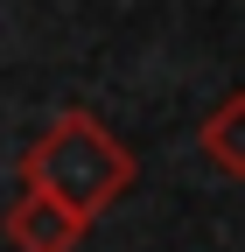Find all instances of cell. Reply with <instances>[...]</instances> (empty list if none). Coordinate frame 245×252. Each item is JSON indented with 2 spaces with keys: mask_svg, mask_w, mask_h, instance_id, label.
<instances>
[{
  "mask_svg": "<svg viewBox=\"0 0 245 252\" xmlns=\"http://www.w3.org/2000/svg\"><path fill=\"white\" fill-rule=\"evenodd\" d=\"M196 147H203V161L217 168L224 182H245V91H224V98L203 112Z\"/></svg>",
  "mask_w": 245,
  "mask_h": 252,
  "instance_id": "obj_3",
  "label": "cell"
},
{
  "mask_svg": "<svg viewBox=\"0 0 245 252\" xmlns=\"http://www.w3.org/2000/svg\"><path fill=\"white\" fill-rule=\"evenodd\" d=\"M21 189H42V196L70 203L84 224L105 217L119 196L133 189V154L112 140L105 119H91L84 105H63L21 154Z\"/></svg>",
  "mask_w": 245,
  "mask_h": 252,
  "instance_id": "obj_1",
  "label": "cell"
},
{
  "mask_svg": "<svg viewBox=\"0 0 245 252\" xmlns=\"http://www.w3.org/2000/svg\"><path fill=\"white\" fill-rule=\"evenodd\" d=\"M0 231H7L14 252H77V238L91 224H84L70 203L42 196V189H21V196L7 203V217H0Z\"/></svg>",
  "mask_w": 245,
  "mask_h": 252,
  "instance_id": "obj_2",
  "label": "cell"
}]
</instances>
